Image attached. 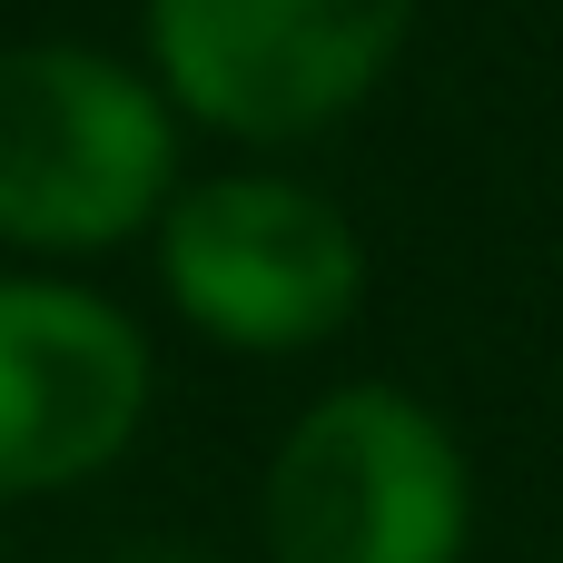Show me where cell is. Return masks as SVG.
Returning <instances> with one entry per match:
<instances>
[{"label":"cell","instance_id":"1","mask_svg":"<svg viewBox=\"0 0 563 563\" xmlns=\"http://www.w3.org/2000/svg\"><path fill=\"white\" fill-rule=\"evenodd\" d=\"M188 188V119L139 49L0 40V267H69L148 247Z\"/></svg>","mask_w":563,"mask_h":563},{"label":"cell","instance_id":"2","mask_svg":"<svg viewBox=\"0 0 563 563\" xmlns=\"http://www.w3.org/2000/svg\"><path fill=\"white\" fill-rule=\"evenodd\" d=\"M148 267H158V307L198 346L247 366H297L336 346L376 287L356 208L287 158L188 168V188L148 228Z\"/></svg>","mask_w":563,"mask_h":563},{"label":"cell","instance_id":"3","mask_svg":"<svg viewBox=\"0 0 563 563\" xmlns=\"http://www.w3.org/2000/svg\"><path fill=\"white\" fill-rule=\"evenodd\" d=\"M485 525L475 445L396 376L317 386L257 465L267 563H465Z\"/></svg>","mask_w":563,"mask_h":563},{"label":"cell","instance_id":"4","mask_svg":"<svg viewBox=\"0 0 563 563\" xmlns=\"http://www.w3.org/2000/svg\"><path fill=\"white\" fill-rule=\"evenodd\" d=\"M426 10L435 0H139V59L188 139L287 158L386 99Z\"/></svg>","mask_w":563,"mask_h":563},{"label":"cell","instance_id":"5","mask_svg":"<svg viewBox=\"0 0 563 563\" xmlns=\"http://www.w3.org/2000/svg\"><path fill=\"white\" fill-rule=\"evenodd\" d=\"M158 416V336L69 267H0V505L89 495Z\"/></svg>","mask_w":563,"mask_h":563},{"label":"cell","instance_id":"6","mask_svg":"<svg viewBox=\"0 0 563 563\" xmlns=\"http://www.w3.org/2000/svg\"><path fill=\"white\" fill-rule=\"evenodd\" d=\"M109 563H208V554H188V544H129V554H109Z\"/></svg>","mask_w":563,"mask_h":563}]
</instances>
